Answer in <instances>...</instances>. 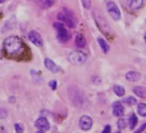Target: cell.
<instances>
[{"label":"cell","instance_id":"6da1fadb","mask_svg":"<svg viewBox=\"0 0 146 133\" xmlns=\"http://www.w3.org/2000/svg\"><path fill=\"white\" fill-rule=\"evenodd\" d=\"M3 48L5 54L9 56H18L25 51V46L23 40L17 36H11L5 39Z\"/></svg>","mask_w":146,"mask_h":133},{"label":"cell","instance_id":"7a4b0ae2","mask_svg":"<svg viewBox=\"0 0 146 133\" xmlns=\"http://www.w3.org/2000/svg\"><path fill=\"white\" fill-rule=\"evenodd\" d=\"M93 16H94L95 21L96 23V25L98 26V28L100 29V30L103 34H105L106 36H110L111 28H110L108 23L106 21V19L102 17V15H101L97 11H94L93 12Z\"/></svg>","mask_w":146,"mask_h":133},{"label":"cell","instance_id":"3957f363","mask_svg":"<svg viewBox=\"0 0 146 133\" xmlns=\"http://www.w3.org/2000/svg\"><path fill=\"white\" fill-rule=\"evenodd\" d=\"M69 60L73 65H82L87 60V54L82 50H74L70 53Z\"/></svg>","mask_w":146,"mask_h":133},{"label":"cell","instance_id":"277c9868","mask_svg":"<svg viewBox=\"0 0 146 133\" xmlns=\"http://www.w3.org/2000/svg\"><path fill=\"white\" fill-rule=\"evenodd\" d=\"M107 11L109 14V16L114 20V21H118L120 19L121 17V13L118 7V5L113 2V1H109L107 4Z\"/></svg>","mask_w":146,"mask_h":133},{"label":"cell","instance_id":"5b68a950","mask_svg":"<svg viewBox=\"0 0 146 133\" xmlns=\"http://www.w3.org/2000/svg\"><path fill=\"white\" fill-rule=\"evenodd\" d=\"M53 27L58 31V40L60 42H66L70 39L68 31L65 30V28L64 26V24H62V23H54Z\"/></svg>","mask_w":146,"mask_h":133},{"label":"cell","instance_id":"8992f818","mask_svg":"<svg viewBox=\"0 0 146 133\" xmlns=\"http://www.w3.org/2000/svg\"><path fill=\"white\" fill-rule=\"evenodd\" d=\"M71 93V96H70V99L72 100V102L74 103V105L78 107H84V101L86 100L84 96L77 90H74V91H71L70 92Z\"/></svg>","mask_w":146,"mask_h":133},{"label":"cell","instance_id":"52a82bcc","mask_svg":"<svg viewBox=\"0 0 146 133\" xmlns=\"http://www.w3.org/2000/svg\"><path fill=\"white\" fill-rule=\"evenodd\" d=\"M35 126L39 130V132H44L50 129V123L45 117H40L35 121Z\"/></svg>","mask_w":146,"mask_h":133},{"label":"cell","instance_id":"ba28073f","mask_svg":"<svg viewBox=\"0 0 146 133\" xmlns=\"http://www.w3.org/2000/svg\"><path fill=\"white\" fill-rule=\"evenodd\" d=\"M58 19L60 20L61 22H63L64 24H65L67 26H69L70 28H74L75 27V23L74 20H73L72 17L70 16V14L67 13L66 10H64V12H61L58 13Z\"/></svg>","mask_w":146,"mask_h":133},{"label":"cell","instance_id":"9c48e42d","mask_svg":"<svg viewBox=\"0 0 146 133\" xmlns=\"http://www.w3.org/2000/svg\"><path fill=\"white\" fill-rule=\"evenodd\" d=\"M29 39L33 44H35L37 47H41L43 45V39L41 36L40 35L39 32L35 30H31L29 33Z\"/></svg>","mask_w":146,"mask_h":133},{"label":"cell","instance_id":"30bf717a","mask_svg":"<svg viewBox=\"0 0 146 133\" xmlns=\"http://www.w3.org/2000/svg\"><path fill=\"white\" fill-rule=\"evenodd\" d=\"M93 125V119L88 116V115H84L80 118L79 120V126L82 130H89L91 129Z\"/></svg>","mask_w":146,"mask_h":133},{"label":"cell","instance_id":"8fae6325","mask_svg":"<svg viewBox=\"0 0 146 133\" xmlns=\"http://www.w3.org/2000/svg\"><path fill=\"white\" fill-rule=\"evenodd\" d=\"M125 113V107L119 101H116L113 104V114L115 117H122Z\"/></svg>","mask_w":146,"mask_h":133},{"label":"cell","instance_id":"7c38bea8","mask_svg":"<svg viewBox=\"0 0 146 133\" xmlns=\"http://www.w3.org/2000/svg\"><path fill=\"white\" fill-rule=\"evenodd\" d=\"M44 64H45V66H46V68L49 71H51V72H52V73H58V72L60 71V68H59V66H58L53 60H52L51 59H48V58L45 59Z\"/></svg>","mask_w":146,"mask_h":133},{"label":"cell","instance_id":"4fadbf2b","mask_svg":"<svg viewBox=\"0 0 146 133\" xmlns=\"http://www.w3.org/2000/svg\"><path fill=\"white\" fill-rule=\"evenodd\" d=\"M125 78L128 81L131 82H137L140 78H141V75L137 72V71H129L126 73L125 75Z\"/></svg>","mask_w":146,"mask_h":133},{"label":"cell","instance_id":"5bb4252c","mask_svg":"<svg viewBox=\"0 0 146 133\" xmlns=\"http://www.w3.org/2000/svg\"><path fill=\"white\" fill-rule=\"evenodd\" d=\"M133 93H135V95H137L141 99H146V87H140V86L135 87L133 88Z\"/></svg>","mask_w":146,"mask_h":133},{"label":"cell","instance_id":"9a60e30c","mask_svg":"<svg viewBox=\"0 0 146 133\" xmlns=\"http://www.w3.org/2000/svg\"><path fill=\"white\" fill-rule=\"evenodd\" d=\"M143 4V0H130L129 6L132 11L139 10Z\"/></svg>","mask_w":146,"mask_h":133},{"label":"cell","instance_id":"2e32d148","mask_svg":"<svg viewBox=\"0 0 146 133\" xmlns=\"http://www.w3.org/2000/svg\"><path fill=\"white\" fill-rule=\"evenodd\" d=\"M75 42H76V44L78 48H84L85 45H86V39L85 37L82 35V34H78L76 36V38H75Z\"/></svg>","mask_w":146,"mask_h":133},{"label":"cell","instance_id":"e0dca14e","mask_svg":"<svg viewBox=\"0 0 146 133\" xmlns=\"http://www.w3.org/2000/svg\"><path fill=\"white\" fill-rule=\"evenodd\" d=\"M54 1L55 0H37V3L41 8L48 9L54 4Z\"/></svg>","mask_w":146,"mask_h":133},{"label":"cell","instance_id":"ac0fdd59","mask_svg":"<svg viewBox=\"0 0 146 133\" xmlns=\"http://www.w3.org/2000/svg\"><path fill=\"white\" fill-rule=\"evenodd\" d=\"M97 42H98V43H99L101 48L102 49V51H103L105 54L108 53V52L109 51V49H110L109 45L108 44V42H107L102 37H98V38H97Z\"/></svg>","mask_w":146,"mask_h":133},{"label":"cell","instance_id":"d6986e66","mask_svg":"<svg viewBox=\"0 0 146 133\" xmlns=\"http://www.w3.org/2000/svg\"><path fill=\"white\" fill-rule=\"evenodd\" d=\"M113 90L114 93H115L117 96H119V97H123V96L125 95V88H124L123 87L119 86V85H115V86L113 87Z\"/></svg>","mask_w":146,"mask_h":133},{"label":"cell","instance_id":"ffe728a7","mask_svg":"<svg viewBox=\"0 0 146 133\" xmlns=\"http://www.w3.org/2000/svg\"><path fill=\"white\" fill-rule=\"evenodd\" d=\"M137 122H138L137 117L136 116L135 113H132V114L131 115L130 118H129V126H130V129H131V130H133V129L137 126Z\"/></svg>","mask_w":146,"mask_h":133},{"label":"cell","instance_id":"44dd1931","mask_svg":"<svg viewBox=\"0 0 146 133\" xmlns=\"http://www.w3.org/2000/svg\"><path fill=\"white\" fill-rule=\"evenodd\" d=\"M128 122L125 118H119L117 121V126L119 130H124L127 127Z\"/></svg>","mask_w":146,"mask_h":133},{"label":"cell","instance_id":"7402d4cb","mask_svg":"<svg viewBox=\"0 0 146 133\" xmlns=\"http://www.w3.org/2000/svg\"><path fill=\"white\" fill-rule=\"evenodd\" d=\"M137 112L141 117H146V104L140 103L137 105Z\"/></svg>","mask_w":146,"mask_h":133},{"label":"cell","instance_id":"603a6c76","mask_svg":"<svg viewBox=\"0 0 146 133\" xmlns=\"http://www.w3.org/2000/svg\"><path fill=\"white\" fill-rule=\"evenodd\" d=\"M123 102L125 103V104H126V105H136L137 104V99L134 98V97H132V96H129V97H127V98H125V99H123Z\"/></svg>","mask_w":146,"mask_h":133},{"label":"cell","instance_id":"cb8c5ba5","mask_svg":"<svg viewBox=\"0 0 146 133\" xmlns=\"http://www.w3.org/2000/svg\"><path fill=\"white\" fill-rule=\"evenodd\" d=\"M83 6L86 9V10H90L91 7V0H81Z\"/></svg>","mask_w":146,"mask_h":133},{"label":"cell","instance_id":"d4e9b609","mask_svg":"<svg viewBox=\"0 0 146 133\" xmlns=\"http://www.w3.org/2000/svg\"><path fill=\"white\" fill-rule=\"evenodd\" d=\"M15 130L17 133H22L23 132L24 130V128H23V125L22 124H19V123H17L15 124Z\"/></svg>","mask_w":146,"mask_h":133},{"label":"cell","instance_id":"484cf974","mask_svg":"<svg viewBox=\"0 0 146 133\" xmlns=\"http://www.w3.org/2000/svg\"><path fill=\"white\" fill-rule=\"evenodd\" d=\"M49 87L52 88V90H56V88H57V81H51L49 82Z\"/></svg>","mask_w":146,"mask_h":133},{"label":"cell","instance_id":"4316f807","mask_svg":"<svg viewBox=\"0 0 146 133\" xmlns=\"http://www.w3.org/2000/svg\"><path fill=\"white\" fill-rule=\"evenodd\" d=\"M109 132H111V126H110L109 124H108V125H106L105 128L103 129L102 133H109Z\"/></svg>","mask_w":146,"mask_h":133},{"label":"cell","instance_id":"83f0119b","mask_svg":"<svg viewBox=\"0 0 146 133\" xmlns=\"http://www.w3.org/2000/svg\"><path fill=\"white\" fill-rule=\"evenodd\" d=\"M145 129H146V123L143 124L141 125V127H139V129H137V130H136V132H143Z\"/></svg>","mask_w":146,"mask_h":133},{"label":"cell","instance_id":"f1b7e54d","mask_svg":"<svg viewBox=\"0 0 146 133\" xmlns=\"http://www.w3.org/2000/svg\"><path fill=\"white\" fill-rule=\"evenodd\" d=\"M6 1V0H0V4H3Z\"/></svg>","mask_w":146,"mask_h":133},{"label":"cell","instance_id":"f546056e","mask_svg":"<svg viewBox=\"0 0 146 133\" xmlns=\"http://www.w3.org/2000/svg\"><path fill=\"white\" fill-rule=\"evenodd\" d=\"M144 42H145V43H146V32H145V34H144Z\"/></svg>","mask_w":146,"mask_h":133}]
</instances>
